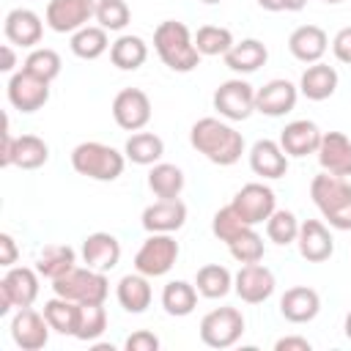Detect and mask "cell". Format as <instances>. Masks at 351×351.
I'll return each instance as SVG.
<instances>
[{
    "instance_id": "obj_1",
    "label": "cell",
    "mask_w": 351,
    "mask_h": 351,
    "mask_svg": "<svg viewBox=\"0 0 351 351\" xmlns=\"http://www.w3.org/2000/svg\"><path fill=\"white\" fill-rule=\"evenodd\" d=\"M189 143L197 154H203L211 165L230 167L241 159L244 154V137L236 132L225 118H200L189 129Z\"/></svg>"
},
{
    "instance_id": "obj_2",
    "label": "cell",
    "mask_w": 351,
    "mask_h": 351,
    "mask_svg": "<svg viewBox=\"0 0 351 351\" xmlns=\"http://www.w3.org/2000/svg\"><path fill=\"white\" fill-rule=\"evenodd\" d=\"M154 49L159 55V60L178 74H186L192 69L200 66V52L195 47V36L189 33V27L178 19H165L156 25L154 30Z\"/></svg>"
},
{
    "instance_id": "obj_3",
    "label": "cell",
    "mask_w": 351,
    "mask_h": 351,
    "mask_svg": "<svg viewBox=\"0 0 351 351\" xmlns=\"http://www.w3.org/2000/svg\"><path fill=\"white\" fill-rule=\"evenodd\" d=\"M310 197L335 230H351V184L340 176L321 173L310 181Z\"/></svg>"
},
{
    "instance_id": "obj_4",
    "label": "cell",
    "mask_w": 351,
    "mask_h": 351,
    "mask_svg": "<svg viewBox=\"0 0 351 351\" xmlns=\"http://www.w3.org/2000/svg\"><path fill=\"white\" fill-rule=\"evenodd\" d=\"M71 167L90 181H115L126 167V154L107 143L85 140L71 148Z\"/></svg>"
},
{
    "instance_id": "obj_5",
    "label": "cell",
    "mask_w": 351,
    "mask_h": 351,
    "mask_svg": "<svg viewBox=\"0 0 351 351\" xmlns=\"http://www.w3.org/2000/svg\"><path fill=\"white\" fill-rule=\"evenodd\" d=\"M52 291L77 304H104L110 293L107 271H96L90 266H74L58 280H52Z\"/></svg>"
},
{
    "instance_id": "obj_6",
    "label": "cell",
    "mask_w": 351,
    "mask_h": 351,
    "mask_svg": "<svg viewBox=\"0 0 351 351\" xmlns=\"http://www.w3.org/2000/svg\"><path fill=\"white\" fill-rule=\"evenodd\" d=\"M181 255L178 241L173 233H148V239L134 252V271L145 277H165Z\"/></svg>"
},
{
    "instance_id": "obj_7",
    "label": "cell",
    "mask_w": 351,
    "mask_h": 351,
    "mask_svg": "<svg viewBox=\"0 0 351 351\" xmlns=\"http://www.w3.org/2000/svg\"><path fill=\"white\" fill-rule=\"evenodd\" d=\"M244 326H247V321H244L241 310H236V307H214L211 313H206L200 318L197 329H200L203 346H208V348H230V346H236L241 340Z\"/></svg>"
},
{
    "instance_id": "obj_8",
    "label": "cell",
    "mask_w": 351,
    "mask_h": 351,
    "mask_svg": "<svg viewBox=\"0 0 351 351\" xmlns=\"http://www.w3.org/2000/svg\"><path fill=\"white\" fill-rule=\"evenodd\" d=\"M38 299V271L30 266H11L0 280V315L14 307H30Z\"/></svg>"
},
{
    "instance_id": "obj_9",
    "label": "cell",
    "mask_w": 351,
    "mask_h": 351,
    "mask_svg": "<svg viewBox=\"0 0 351 351\" xmlns=\"http://www.w3.org/2000/svg\"><path fill=\"white\" fill-rule=\"evenodd\" d=\"M211 104L225 121H247L255 112V88L247 80H225L214 90Z\"/></svg>"
},
{
    "instance_id": "obj_10",
    "label": "cell",
    "mask_w": 351,
    "mask_h": 351,
    "mask_svg": "<svg viewBox=\"0 0 351 351\" xmlns=\"http://www.w3.org/2000/svg\"><path fill=\"white\" fill-rule=\"evenodd\" d=\"M230 206L239 211V217H241L250 228H255V225L266 222V219L274 214L277 197H274V189H271V186H266V184H261V181H250V184H244V186L233 195Z\"/></svg>"
},
{
    "instance_id": "obj_11",
    "label": "cell",
    "mask_w": 351,
    "mask_h": 351,
    "mask_svg": "<svg viewBox=\"0 0 351 351\" xmlns=\"http://www.w3.org/2000/svg\"><path fill=\"white\" fill-rule=\"evenodd\" d=\"M5 96H8V104L19 112H36L41 110L47 101H49V82L19 69L8 77V85H5Z\"/></svg>"
},
{
    "instance_id": "obj_12",
    "label": "cell",
    "mask_w": 351,
    "mask_h": 351,
    "mask_svg": "<svg viewBox=\"0 0 351 351\" xmlns=\"http://www.w3.org/2000/svg\"><path fill=\"white\" fill-rule=\"evenodd\" d=\"M96 16V0H49L44 22L55 33H77Z\"/></svg>"
},
{
    "instance_id": "obj_13",
    "label": "cell",
    "mask_w": 351,
    "mask_h": 351,
    "mask_svg": "<svg viewBox=\"0 0 351 351\" xmlns=\"http://www.w3.org/2000/svg\"><path fill=\"white\" fill-rule=\"evenodd\" d=\"M154 110H151V99L145 90L140 88H123L115 93L112 99V118L123 132H140L148 126Z\"/></svg>"
},
{
    "instance_id": "obj_14",
    "label": "cell",
    "mask_w": 351,
    "mask_h": 351,
    "mask_svg": "<svg viewBox=\"0 0 351 351\" xmlns=\"http://www.w3.org/2000/svg\"><path fill=\"white\" fill-rule=\"evenodd\" d=\"M49 329L44 313L33 307H19L11 318V340L22 351H41L49 343Z\"/></svg>"
},
{
    "instance_id": "obj_15",
    "label": "cell",
    "mask_w": 351,
    "mask_h": 351,
    "mask_svg": "<svg viewBox=\"0 0 351 351\" xmlns=\"http://www.w3.org/2000/svg\"><path fill=\"white\" fill-rule=\"evenodd\" d=\"M277 288V280L271 274V269H266L261 261L258 263H244L236 277H233V291L239 293L241 302L247 304H261L266 302Z\"/></svg>"
},
{
    "instance_id": "obj_16",
    "label": "cell",
    "mask_w": 351,
    "mask_h": 351,
    "mask_svg": "<svg viewBox=\"0 0 351 351\" xmlns=\"http://www.w3.org/2000/svg\"><path fill=\"white\" fill-rule=\"evenodd\" d=\"M296 99H299V85L277 77L255 90V110L269 118H282L296 107Z\"/></svg>"
},
{
    "instance_id": "obj_17",
    "label": "cell",
    "mask_w": 351,
    "mask_h": 351,
    "mask_svg": "<svg viewBox=\"0 0 351 351\" xmlns=\"http://www.w3.org/2000/svg\"><path fill=\"white\" fill-rule=\"evenodd\" d=\"M296 247H299V255L310 263H324L335 255V239L321 219H304L299 225Z\"/></svg>"
},
{
    "instance_id": "obj_18",
    "label": "cell",
    "mask_w": 351,
    "mask_h": 351,
    "mask_svg": "<svg viewBox=\"0 0 351 351\" xmlns=\"http://www.w3.org/2000/svg\"><path fill=\"white\" fill-rule=\"evenodd\" d=\"M3 33H5V41H8V44L36 49V44H38L41 36H44V22H41V16H38L36 11H30V8H14V11L5 14Z\"/></svg>"
},
{
    "instance_id": "obj_19",
    "label": "cell",
    "mask_w": 351,
    "mask_h": 351,
    "mask_svg": "<svg viewBox=\"0 0 351 351\" xmlns=\"http://www.w3.org/2000/svg\"><path fill=\"white\" fill-rule=\"evenodd\" d=\"M140 222H143V228L148 233H176L186 222V206L178 197H173V200H156V203H151V206L143 208Z\"/></svg>"
},
{
    "instance_id": "obj_20",
    "label": "cell",
    "mask_w": 351,
    "mask_h": 351,
    "mask_svg": "<svg viewBox=\"0 0 351 351\" xmlns=\"http://www.w3.org/2000/svg\"><path fill=\"white\" fill-rule=\"evenodd\" d=\"M318 165L324 173L348 178L351 176V140L343 132H326L315 151Z\"/></svg>"
},
{
    "instance_id": "obj_21",
    "label": "cell",
    "mask_w": 351,
    "mask_h": 351,
    "mask_svg": "<svg viewBox=\"0 0 351 351\" xmlns=\"http://www.w3.org/2000/svg\"><path fill=\"white\" fill-rule=\"evenodd\" d=\"M321 137H324V132H321L313 121L299 118V121L285 123V129L280 132V140H277V143L282 145V151H285L288 156L302 159V156H310V154L318 151Z\"/></svg>"
},
{
    "instance_id": "obj_22",
    "label": "cell",
    "mask_w": 351,
    "mask_h": 351,
    "mask_svg": "<svg viewBox=\"0 0 351 351\" xmlns=\"http://www.w3.org/2000/svg\"><path fill=\"white\" fill-rule=\"evenodd\" d=\"M318 313H321V296L307 285H293L280 296V315L291 324H310Z\"/></svg>"
},
{
    "instance_id": "obj_23",
    "label": "cell",
    "mask_w": 351,
    "mask_h": 351,
    "mask_svg": "<svg viewBox=\"0 0 351 351\" xmlns=\"http://www.w3.org/2000/svg\"><path fill=\"white\" fill-rule=\"evenodd\" d=\"M82 261L96 271H112L121 261V241L112 233L96 230L82 241Z\"/></svg>"
},
{
    "instance_id": "obj_24",
    "label": "cell",
    "mask_w": 351,
    "mask_h": 351,
    "mask_svg": "<svg viewBox=\"0 0 351 351\" xmlns=\"http://www.w3.org/2000/svg\"><path fill=\"white\" fill-rule=\"evenodd\" d=\"M288 49H291V55L296 58V60H302V63H318L324 55H326V49H329V36H326V30L324 27H318V25H299L291 36H288Z\"/></svg>"
},
{
    "instance_id": "obj_25",
    "label": "cell",
    "mask_w": 351,
    "mask_h": 351,
    "mask_svg": "<svg viewBox=\"0 0 351 351\" xmlns=\"http://www.w3.org/2000/svg\"><path fill=\"white\" fill-rule=\"evenodd\" d=\"M250 167L261 178H282L288 173V154L274 140H255L250 148Z\"/></svg>"
},
{
    "instance_id": "obj_26",
    "label": "cell",
    "mask_w": 351,
    "mask_h": 351,
    "mask_svg": "<svg viewBox=\"0 0 351 351\" xmlns=\"http://www.w3.org/2000/svg\"><path fill=\"white\" fill-rule=\"evenodd\" d=\"M337 82H340V77H337L335 66L318 60V63H310L302 71V77H299V93L307 96L310 101H324V99H329L337 90Z\"/></svg>"
},
{
    "instance_id": "obj_27",
    "label": "cell",
    "mask_w": 351,
    "mask_h": 351,
    "mask_svg": "<svg viewBox=\"0 0 351 351\" xmlns=\"http://www.w3.org/2000/svg\"><path fill=\"white\" fill-rule=\"evenodd\" d=\"M148 280H151V277H145V274H140V271L123 274V277L118 280V285H115V299H118V304H121L126 313L140 315V313H145V310L151 307L154 291H151V282H148Z\"/></svg>"
},
{
    "instance_id": "obj_28",
    "label": "cell",
    "mask_w": 351,
    "mask_h": 351,
    "mask_svg": "<svg viewBox=\"0 0 351 351\" xmlns=\"http://www.w3.org/2000/svg\"><path fill=\"white\" fill-rule=\"evenodd\" d=\"M222 58H225V66H228L230 71H236V74H252V71H258L261 66H266L269 49H266V44L258 41V38H241V41H236Z\"/></svg>"
},
{
    "instance_id": "obj_29",
    "label": "cell",
    "mask_w": 351,
    "mask_h": 351,
    "mask_svg": "<svg viewBox=\"0 0 351 351\" xmlns=\"http://www.w3.org/2000/svg\"><path fill=\"white\" fill-rule=\"evenodd\" d=\"M110 60L121 71H134L148 60V44L134 33H121L110 44Z\"/></svg>"
},
{
    "instance_id": "obj_30",
    "label": "cell",
    "mask_w": 351,
    "mask_h": 351,
    "mask_svg": "<svg viewBox=\"0 0 351 351\" xmlns=\"http://www.w3.org/2000/svg\"><path fill=\"white\" fill-rule=\"evenodd\" d=\"M184 170L178 165L170 162H156L148 170V189L159 197V200H173L184 192Z\"/></svg>"
},
{
    "instance_id": "obj_31",
    "label": "cell",
    "mask_w": 351,
    "mask_h": 351,
    "mask_svg": "<svg viewBox=\"0 0 351 351\" xmlns=\"http://www.w3.org/2000/svg\"><path fill=\"white\" fill-rule=\"evenodd\" d=\"M110 30H104L101 25H85V27H80L77 33H71V41H69V47H71V52L77 55V58H82V60H96V58H101L107 49H110V36H107Z\"/></svg>"
},
{
    "instance_id": "obj_32",
    "label": "cell",
    "mask_w": 351,
    "mask_h": 351,
    "mask_svg": "<svg viewBox=\"0 0 351 351\" xmlns=\"http://www.w3.org/2000/svg\"><path fill=\"white\" fill-rule=\"evenodd\" d=\"M123 154H126L129 162L143 165V167H151V165H156V162L162 159V154H165V143H162L159 134H154V132H143V129H140V132H134V134L126 140Z\"/></svg>"
},
{
    "instance_id": "obj_33",
    "label": "cell",
    "mask_w": 351,
    "mask_h": 351,
    "mask_svg": "<svg viewBox=\"0 0 351 351\" xmlns=\"http://www.w3.org/2000/svg\"><path fill=\"white\" fill-rule=\"evenodd\" d=\"M77 266V252L69 244H47L36 258V271L47 280H58Z\"/></svg>"
},
{
    "instance_id": "obj_34",
    "label": "cell",
    "mask_w": 351,
    "mask_h": 351,
    "mask_svg": "<svg viewBox=\"0 0 351 351\" xmlns=\"http://www.w3.org/2000/svg\"><path fill=\"white\" fill-rule=\"evenodd\" d=\"M162 307H165L167 315H176V318L189 315L197 307V288H195V282L170 280L162 288Z\"/></svg>"
},
{
    "instance_id": "obj_35",
    "label": "cell",
    "mask_w": 351,
    "mask_h": 351,
    "mask_svg": "<svg viewBox=\"0 0 351 351\" xmlns=\"http://www.w3.org/2000/svg\"><path fill=\"white\" fill-rule=\"evenodd\" d=\"M44 318H47V324L52 326V332H58V335H71L74 337V332H77V321H80V304L77 302H71V299H63V296H52V299H47L44 302Z\"/></svg>"
},
{
    "instance_id": "obj_36",
    "label": "cell",
    "mask_w": 351,
    "mask_h": 351,
    "mask_svg": "<svg viewBox=\"0 0 351 351\" xmlns=\"http://www.w3.org/2000/svg\"><path fill=\"white\" fill-rule=\"evenodd\" d=\"M195 288L206 299H222L233 291V274L219 263H206L195 274Z\"/></svg>"
},
{
    "instance_id": "obj_37",
    "label": "cell",
    "mask_w": 351,
    "mask_h": 351,
    "mask_svg": "<svg viewBox=\"0 0 351 351\" xmlns=\"http://www.w3.org/2000/svg\"><path fill=\"white\" fill-rule=\"evenodd\" d=\"M49 159V145L38 134H19L16 137V151H14V165L22 170H38Z\"/></svg>"
},
{
    "instance_id": "obj_38",
    "label": "cell",
    "mask_w": 351,
    "mask_h": 351,
    "mask_svg": "<svg viewBox=\"0 0 351 351\" xmlns=\"http://www.w3.org/2000/svg\"><path fill=\"white\" fill-rule=\"evenodd\" d=\"M299 219L293 211L288 208H274V214L266 219V236L269 241H274L277 247H288V244H296V236H299Z\"/></svg>"
},
{
    "instance_id": "obj_39",
    "label": "cell",
    "mask_w": 351,
    "mask_h": 351,
    "mask_svg": "<svg viewBox=\"0 0 351 351\" xmlns=\"http://www.w3.org/2000/svg\"><path fill=\"white\" fill-rule=\"evenodd\" d=\"M107 329V310L104 304H80V321L74 337L82 343H96Z\"/></svg>"
},
{
    "instance_id": "obj_40",
    "label": "cell",
    "mask_w": 351,
    "mask_h": 351,
    "mask_svg": "<svg viewBox=\"0 0 351 351\" xmlns=\"http://www.w3.org/2000/svg\"><path fill=\"white\" fill-rule=\"evenodd\" d=\"M233 44H236V41H233V33H230L228 27H219V25H203V27H197V33H195V47H197V52H200V55H208V58L225 55Z\"/></svg>"
},
{
    "instance_id": "obj_41",
    "label": "cell",
    "mask_w": 351,
    "mask_h": 351,
    "mask_svg": "<svg viewBox=\"0 0 351 351\" xmlns=\"http://www.w3.org/2000/svg\"><path fill=\"white\" fill-rule=\"evenodd\" d=\"M22 69L30 71V74H36V77H41V80H47V82H52V80L60 74L63 60H60V55H58L55 49H49V47H36V49H30V55L25 58V66H22Z\"/></svg>"
},
{
    "instance_id": "obj_42",
    "label": "cell",
    "mask_w": 351,
    "mask_h": 351,
    "mask_svg": "<svg viewBox=\"0 0 351 351\" xmlns=\"http://www.w3.org/2000/svg\"><path fill=\"white\" fill-rule=\"evenodd\" d=\"M93 19L104 30L121 33L132 19V8L126 5V0H96V16Z\"/></svg>"
},
{
    "instance_id": "obj_43",
    "label": "cell",
    "mask_w": 351,
    "mask_h": 351,
    "mask_svg": "<svg viewBox=\"0 0 351 351\" xmlns=\"http://www.w3.org/2000/svg\"><path fill=\"white\" fill-rule=\"evenodd\" d=\"M228 250H230L233 261H239L241 266H244V263H258V261H263V252H266L263 239L255 233V228L241 230V233L228 244Z\"/></svg>"
},
{
    "instance_id": "obj_44",
    "label": "cell",
    "mask_w": 351,
    "mask_h": 351,
    "mask_svg": "<svg viewBox=\"0 0 351 351\" xmlns=\"http://www.w3.org/2000/svg\"><path fill=\"white\" fill-rule=\"evenodd\" d=\"M250 225L239 217V211L228 203V206H222L217 214H214V219H211V233L219 239V241H225V244H230L241 230H247Z\"/></svg>"
},
{
    "instance_id": "obj_45",
    "label": "cell",
    "mask_w": 351,
    "mask_h": 351,
    "mask_svg": "<svg viewBox=\"0 0 351 351\" xmlns=\"http://www.w3.org/2000/svg\"><path fill=\"white\" fill-rule=\"evenodd\" d=\"M159 337L154 335V332H148V329H137V332H132L129 337H126V343H123V348L126 351H159Z\"/></svg>"
},
{
    "instance_id": "obj_46",
    "label": "cell",
    "mask_w": 351,
    "mask_h": 351,
    "mask_svg": "<svg viewBox=\"0 0 351 351\" xmlns=\"http://www.w3.org/2000/svg\"><path fill=\"white\" fill-rule=\"evenodd\" d=\"M332 52L340 63H348L351 66V25L348 27H340L332 38Z\"/></svg>"
},
{
    "instance_id": "obj_47",
    "label": "cell",
    "mask_w": 351,
    "mask_h": 351,
    "mask_svg": "<svg viewBox=\"0 0 351 351\" xmlns=\"http://www.w3.org/2000/svg\"><path fill=\"white\" fill-rule=\"evenodd\" d=\"M14 151H16V137L11 134V126H8V118H5V126H3V134H0V167L14 165Z\"/></svg>"
},
{
    "instance_id": "obj_48",
    "label": "cell",
    "mask_w": 351,
    "mask_h": 351,
    "mask_svg": "<svg viewBox=\"0 0 351 351\" xmlns=\"http://www.w3.org/2000/svg\"><path fill=\"white\" fill-rule=\"evenodd\" d=\"M19 258V250H16V241L11 233H0V266L11 269Z\"/></svg>"
},
{
    "instance_id": "obj_49",
    "label": "cell",
    "mask_w": 351,
    "mask_h": 351,
    "mask_svg": "<svg viewBox=\"0 0 351 351\" xmlns=\"http://www.w3.org/2000/svg\"><path fill=\"white\" fill-rule=\"evenodd\" d=\"M313 343L307 337H299V335H288V337H280L274 343V351H310Z\"/></svg>"
},
{
    "instance_id": "obj_50",
    "label": "cell",
    "mask_w": 351,
    "mask_h": 351,
    "mask_svg": "<svg viewBox=\"0 0 351 351\" xmlns=\"http://www.w3.org/2000/svg\"><path fill=\"white\" fill-rule=\"evenodd\" d=\"M0 55H3V63H0V71H5V74H14V66H16V55H14V44H3V47H0Z\"/></svg>"
},
{
    "instance_id": "obj_51",
    "label": "cell",
    "mask_w": 351,
    "mask_h": 351,
    "mask_svg": "<svg viewBox=\"0 0 351 351\" xmlns=\"http://www.w3.org/2000/svg\"><path fill=\"white\" fill-rule=\"evenodd\" d=\"M263 11H285V0H255Z\"/></svg>"
},
{
    "instance_id": "obj_52",
    "label": "cell",
    "mask_w": 351,
    "mask_h": 351,
    "mask_svg": "<svg viewBox=\"0 0 351 351\" xmlns=\"http://www.w3.org/2000/svg\"><path fill=\"white\" fill-rule=\"evenodd\" d=\"M307 5V0H285V11H302Z\"/></svg>"
},
{
    "instance_id": "obj_53",
    "label": "cell",
    "mask_w": 351,
    "mask_h": 351,
    "mask_svg": "<svg viewBox=\"0 0 351 351\" xmlns=\"http://www.w3.org/2000/svg\"><path fill=\"white\" fill-rule=\"evenodd\" d=\"M343 332H346V337L351 340V310H348V315H346V321H343Z\"/></svg>"
},
{
    "instance_id": "obj_54",
    "label": "cell",
    "mask_w": 351,
    "mask_h": 351,
    "mask_svg": "<svg viewBox=\"0 0 351 351\" xmlns=\"http://www.w3.org/2000/svg\"><path fill=\"white\" fill-rule=\"evenodd\" d=\"M200 3H206V5H217V3H222V0H200Z\"/></svg>"
},
{
    "instance_id": "obj_55",
    "label": "cell",
    "mask_w": 351,
    "mask_h": 351,
    "mask_svg": "<svg viewBox=\"0 0 351 351\" xmlns=\"http://www.w3.org/2000/svg\"><path fill=\"white\" fill-rule=\"evenodd\" d=\"M324 3H332L335 5V3H343V0H324Z\"/></svg>"
}]
</instances>
